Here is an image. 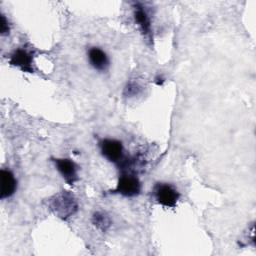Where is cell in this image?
Wrapping results in <instances>:
<instances>
[{"label":"cell","mask_w":256,"mask_h":256,"mask_svg":"<svg viewBox=\"0 0 256 256\" xmlns=\"http://www.w3.org/2000/svg\"><path fill=\"white\" fill-rule=\"evenodd\" d=\"M102 155L110 162H124V148L120 141L116 139H103L99 143Z\"/></svg>","instance_id":"obj_3"},{"label":"cell","mask_w":256,"mask_h":256,"mask_svg":"<svg viewBox=\"0 0 256 256\" xmlns=\"http://www.w3.org/2000/svg\"><path fill=\"white\" fill-rule=\"evenodd\" d=\"M155 200L164 207L173 208L180 197L177 189L168 183H157L153 188Z\"/></svg>","instance_id":"obj_2"},{"label":"cell","mask_w":256,"mask_h":256,"mask_svg":"<svg viewBox=\"0 0 256 256\" xmlns=\"http://www.w3.org/2000/svg\"><path fill=\"white\" fill-rule=\"evenodd\" d=\"M50 207L56 216L61 219H67L76 213L78 204L70 192L62 191L53 197Z\"/></svg>","instance_id":"obj_1"},{"label":"cell","mask_w":256,"mask_h":256,"mask_svg":"<svg viewBox=\"0 0 256 256\" xmlns=\"http://www.w3.org/2000/svg\"><path fill=\"white\" fill-rule=\"evenodd\" d=\"M134 19L140 31L146 38H151V21L145 8L137 3L134 6Z\"/></svg>","instance_id":"obj_7"},{"label":"cell","mask_w":256,"mask_h":256,"mask_svg":"<svg viewBox=\"0 0 256 256\" xmlns=\"http://www.w3.org/2000/svg\"><path fill=\"white\" fill-rule=\"evenodd\" d=\"M53 161L55 163L57 170L69 185L74 184L78 180L77 166L71 159L56 158L53 159Z\"/></svg>","instance_id":"obj_6"},{"label":"cell","mask_w":256,"mask_h":256,"mask_svg":"<svg viewBox=\"0 0 256 256\" xmlns=\"http://www.w3.org/2000/svg\"><path fill=\"white\" fill-rule=\"evenodd\" d=\"M10 31V27L8 24V20L6 19L5 15H0V33L1 35H7Z\"/></svg>","instance_id":"obj_11"},{"label":"cell","mask_w":256,"mask_h":256,"mask_svg":"<svg viewBox=\"0 0 256 256\" xmlns=\"http://www.w3.org/2000/svg\"><path fill=\"white\" fill-rule=\"evenodd\" d=\"M17 188V181L10 170H1V192L0 198L6 199L15 193Z\"/></svg>","instance_id":"obj_9"},{"label":"cell","mask_w":256,"mask_h":256,"mask_svg":"<svg viewBox=\"0 0 256 256\" xmlns=\"http://www.w3.org/2000/svg\"><path fill=\"white\" fill-rule=\"evenodd\" d=\"M92 223L101 231H106L110 227V218L103 212H96L92 217Z\"/></svg>","instance_id":"obj_10"},{"label":"cell","mask_w":256,"mask_h":256,"mask_svg":"<svg viewBox=\"0 0 256 256\" xmlns=\"http://www.w3.org/2000/svg\"><path fill=\"white\" fill-rule=\"evenodd\" d=\"M141 191V183L139 179L131 174H123L119 177L114 193H118L125 197H134L139 195Z\"/></svg>","instance_id":"obj_4"},{"label":"cell","mask_w":256,"mask_h":256,"mask_svg":"<svg viewBox=\"0 0 256 256\" xmlns=\"http://www.w3.org/2000/svg\"><path fill=\"white\" fill-rule=\"evenodd\" d=\"M88 61L90 65L98 71H105L109 66V59L106 53L97 47H92L88 50Z\"/></svg>","instance_id":"obj_8"},{"label":"cell","mask_w":256,"mask_h":256,"mask_svg":"<svg viewBox=\"0 0 256 256\" xmlns=\"http://www.w3.org/2000/svg\"><path fill=\"white\" fill-rule=\"evenodd\" d=\"M9 63L13 66L20 68L24 72L32 73L33 70V57L30 51L24 48H18L10 55Z\"/></svg>","instance_id":"obj_5"}]
</instances>
